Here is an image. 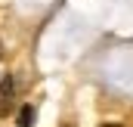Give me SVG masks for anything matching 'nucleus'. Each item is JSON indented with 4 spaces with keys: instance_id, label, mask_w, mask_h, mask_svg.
I'll return each instance as SVG.
<instances>
[{
    "instance_id": "f257e3e1",
    "label": "nucleus",
    "mask_w": 133,
    "mask_h": 127,
    "mask_svg": "<svg viewBox=\"0 0 133 127\" xmlns=\"http://www.w3.org/2000/svg\"><path fill=\"white\" fill-rule=\"evenodd\" d=\"M16 96H19V81H16L12 74H6V78L0 81V118H6V115L12 112Z\"/></svg>"
},
{
    "instance_id": "f03ea898",
    "label": "nucleus",
    "mask_w": 133,
    "mask_h": 127,
    "mask_svg": "<svg viewBox=\"0 0 133 127\" xmlns=\"http://www.w3.org/2000/svg\"><path fill=\"white\" fill-rule=\"evenodd\" d=\"M34 121H37V109L34 105H22L19 115H16V124L19 127H34Z\"/></svg>"
},
{
    "instance_id": "7ed1b4c3",
    "label": "nucleus",
    "mask_w": 133,
    "mask_h": 127,
    "mask_svg": "<svg viewBox=\"0 0 133 127\" xmlns=\"http://www.w3.org/2000/svg\"><path fill=\"white\" fill-rule=\"evenodd\" d=\"M102 127H118V124H102Z\"/></svg>"
},
{
    "instance_id": "20e7f679",
    "label": "nucleus",
    "mask_w": 133,
    "mask_h": 127,
    "mask_svg": "<svg viewBox=\"0 0 133 127\" xmlns=\"http://www.w3.org/2000/svg\"><path fill=\"white\" fill-rule=\"evenodd\" d=\"M0 56H3V47H0Z\"/></svg>"
}]
</instances>
